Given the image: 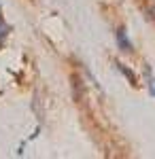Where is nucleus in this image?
I'll use <instances>...</instances> for the list:
<instances>
[{
    "label": "nucleus",
    "mask_w": 155,
    "mask_h": 159,
    "mask_svg": "<svg viewBox=\"0 0 155 159\" xmlns=\"http://www.w3.org/2000/svg\"><path fill=\"white\" fill-rule=\"evenodd\" d=\"M115 38H117V45H119V49L123 51V53H132V51H134V45H132V40H130V36H128V32H125V28H117Z\"/></svg>",
    "instance_id": "nucleus-1"
},
{
    "label": "nucleus",
    "mask_w": 155,
    "mask_h": 159,
    "mask_svg": "<svg viewBox=\"0 0 155 159\" xmlns=\"http://www.w3.org/2000/svg\"><path fill=\"white\" fill-rule=\"evenodd\" d=\"M147 87H149V93L155 98V76L151 74V70L147 68Z\"/></svg>",
    "instance_id": "nucleus-2"
},
{
    "label": "nucleus",
    "mask_w": 155,
    "mask_h": 159,
    "mask_svg": "<svg viewBox=\"0 0 155 159\" xmlns=\"http://www.w3.org/2000/svg\"><path fill=\"white\" fill-rule=\"evenodd\" d=\"M117 68H119L121 72H123L125 76H128V79H130V83H132V85H136V76L132 74V70H128V68H125V64H121V61H117Z\"/></svg>",
    "instance_id": "nucleus-3"
},
{
    "label": "nucleus",
    "mask_w": 155,
    "mask_h": 159,
    "mask_svg": "<svg viewBox=\"0 0 155 159\" xmlns=\"http://www.w3.org/2000/svg\"><path fill=\"white\" fill-rule=\"evenodd\" d=\"M9 32H11V28H9V24H7V21H4V19L0 17V43H2V40L7 38V34H9Z\"/></svg>",
    "instance_id": "nucleus-4"
}]
</instances>
